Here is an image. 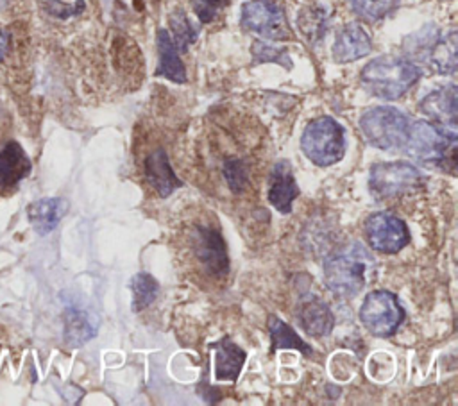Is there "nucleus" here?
Masks as SVG:
<instances>
[{"label":"nucleus","mask_w":458,"mask_h":406,"mask_svg":"<svg viewBox=\"0 0 458 406\" xmlns=\"http://www.w3.org/2000/svg\"><path fill=\"white\" fill-rule=\"evenodd\" d=\"M411 157L424 165H435L454 172L456 166V134L440 129L424 120H411L406 143L403 147Z\"/></svg>","instance_id":"7ed1b4c3"},{"label":"nucleus","mask_w":458,"mask_h":406,"mask_svg":"<svg viewBox=\"0 0 458 406\" xmlns=\"http://www.w3.org/2000/svg\"><path fill=\"white\" fill-rule=\"evenodd\" d=\"M324 13L320 11H310L304 13L302 16H299V27L310 36V38H317V27H320L324 30Z\"/></svg>","instance_id":"c85d7f7f"},{"label":"nucleus","mask_w":458,"mask_h":406,"mask_svg":"<svg viewBox=\"0 0 458 406\" xmlns=\"http://www.w3.org/2000/svg\"><path fill=\"white\" fill-rule=\"evenodd\" d=\"M420 109L428 114L435 125L456 134V116H458V93L456 86L449 84L445 88L435 89L426 95L420 102Z\"/></svg>","instance_id":"9b49d317"},{"label":"nucleus","mask_w":458,"mask_h":406,"mask_svg":"<svg viewBox=\"0 0 458 406\" xmlns=\"http://www.w3.org/2000/svg\"><path fill=\"white\" fill-rule=\"evenodd\" d=\"M299 320H301L302 329L310 336H324V334L331 333V329L335 326V317H333L329 306L318 299H310L308 302L302 304Z\"/></svg>","instance_id":"6ab92c4d"},{"label":"nucleus","mask_w":458,"mask_h":406,"mask_svg":"<svg viewBox=\"0 0 458 406\" xmlns=\"http://www.w3.org/2000/svg\"><path fill=\"white\" fill-rule=\"evenodd\" d=\"M211 349L215 351V379L236 381L245 363V351L229 338H222L216 343H211Z\"/></svg>","instance_id":"dca6fc26"},{"label":"nucleus","mask_w":458,"mask_h":406,"mask_svg":"<svg viewBox=\"0 0 458 406\" xmlns=\"http://www.w3.org/2000/svg\"><path fill=\"white\" fill-rule=\"evenodd\" d=\"M4 2H5V0H0V5H2V4H4Z\"/></svg>","instance_id":"2f4dec72"},{"label":"nucleus","mask_w":458,"mask_h":406,"mask_svg":"<svg viewBox=\"0 0 458 406\" xmlns=\"http://www.w3.org/2000/svg\"><path fill=\"white\" fill-rule=\"evenodd\" d=\"M440 32L437 27L433 25H426L424 29H420L417 34L410 36L404 43V48L408 50L410 55H417V57H422L426 59L429 48L433 47V43L438 39Z\"/></svg>","instance_id":"393cba45"},{"label":"nucleus","mask_w":458,"mask_h":406,"mask_svg":"<svg viewBox=\"0 0 458 406\" xmlns=\"http://www.w3.org/2000/svg\"><path fill=\"white\" fill-rule=\"evenodd\" d=\"M157 52H159V64L156 70V75L166 77L168 80L174 82H186V70L182 61L179 59V50L175 43L172 41L168 30L159 29L157 30Z\"/></svg>","instance_id":"a211bd4d"},{"label":"nucleus","mask_w":458,"mask_h":406,"mask_svg":"<svg viewBox=\"0 0 458 406\" xmlns=\"http://www.w3.org/2000/svg\"><path fill=\"white\" fill-rule=\"evenodd\" d=\"M411 120L399 109L377 106L365 111L360 118V129L370 145L383 150L403 148L410 132Z\"/></svg>","instance_id":"20e7f679"},{"label":"nucleus","mask_w":458,"mask_h":406,"mask_svg":"<svg viewBox=\"0 0 458 406\" xmlns=\"http://www.w3.org/2000/svg\"><path fill=\"white\" fill-rule=\"evenodd\" d=\"M372 265V258L360 243H349L324 263L326 286L336 297L351 299L363 290Z\"/></svg>","instance_id":"f03ea898"},{"label":"nucleus","mask_w":458,"mask_h":406,"mask_svg":"<svg viewBox=\"0 0 458 406\" xmlns=\"http://www.w3.org/2000/svg\"><path fill=\"white\" fill-rule=\"evenodd\" d=\"M352 9L358 16L369 21H376L390 14L401 0H351Z\"/></svg>","instance_id":"b1692460"},{"label":"nucleus","mask_w":458,"mask_h":406,"mask_svg":"<svg viewBox=\"0 0 458 406\" xmlns=\"http://www.w3.org/2000/svg\"><path fill=\"white\" fill-rule=\"evenodd\" d=\"M193 250L200 265L206 268V272H209L215 277L227 274L229 256H227L225 241L216 229L208 225H199L193 236Z\"/></svg>","instance_id":"9d476101"},{"label":"nucleus","mask_w":458,"mask_h":406,"mask_svg":"<svg viewBox=\"0 0 458 406\" xmlns=\"http://www.w3.org/2000/svg\"><path fill=\"white\" fill-rule=\"evenodd\" d=\"M170 23H172V32H174V38L172 41L175 43L177 50L184 52L195 39H197V32L195 29L191 27L190 20L184 16L182 11H177L170 16Z\"/></svg>","instance_id":"a878e982"},{"label":"nucleus","mask_w":458,"mask_h":406,"mask_svg":"<svg viewBox=\"0 0 458 406\" xmlns=\"http://www.w3.org/2000/svg\"><path fill=\"white\" fill-rule=\"evenodd\" d=\"M131 290H132V308L134 311L145 309L148 304L154 302L157 297V281L145 272H140L132 277L131 281Z\"/></svg>","instance_id":"5701e85b"},{"label":"nucleus","mask_w":458,"mask_h":406,"mask_svg":"<svg viewBox=\"0 0 458 406\" xmlns=\"http://www.w3.org/2000/svg\"><path fill=\"white\" fill-rule=\"evenodd\" d=\"M30 172V161L23 148L11 141L0 150V191L14 188Z\"/></svg>","instance_id":"4468645a"},{"label":"nucleus","mask_w":458,"mask_h":406,"mask_svg":"<svg viewBox=\"0 0 458 406\" xmlns=\"http://www.w3.org/2000/svg\"><path fill=\"white\" fill-rule=\"evenodd\" d=\"M428 64L437 73H454L456 72V32L451 30L444 38L438 36V39L433 43L426 55Z\"/></svg>","instance_id":"412c9836"},{"label":"nucleus","mask_w":458,"mask_h":406,"mask_svg":"<svg viewBox=\"0 0 458 406\" xmlns=\"http://www.w3.org/2000/svg\"><path fill=\"white\" fill-rule=\"evenodd\" d=\"M252 55L258 63H263V61H274V63H279L286 68H292V61L288 59V52L283 50V48H277V47H272V45H267V43H261V41H256L252 45Z\"/></svg>","instance_id":"bb28decb"},{"label":"nucleus","mask_w":458,"mask_h":406,"mask_svg":"<svg viewBox=\"0 0 458 406\" xmlns=\"http://www.w3.org/2000/svg\"><path fill=\"white\" fill-rule=\"evenodd\" d=\"M225 179L229 181L233 191H236V184H240V190L243 188V184L247 182V172L243 170L242 161H229L225 165Z\"/></svg>","instance_id":"c756f323"},{"label":"nucleus","mask_w":458,"mask_h":406,"mask_svg":"<svg viewBox=\"0 0 458 406\" xmlns=\"http://www.w3.org/2000/svg\"><path fill=\"white\" fill-rule=\"evenodd\" d=\"M66 209H68L66 200L57 199V197H54V199L48 197V199H39V200L32 202L27 207V216L38 234H47L57 227V224L64 216Z\"/></svg>","instance_id":"f3484780"},{"label":"nucleus","mask_w":458,"mask_h":406,"mask_svg":"<svg viewBox=\"0 0 458 406\" xmlns=\"http://www.w3.org/2000/svg\"><path fill=\"white\" fill-rule=\"evenodd\" d=\"M227 4L229 0H191V7L202 23H209L211 20H215L218 11Z\"/></svg>","instance_id":"cd10ccee"},{"label":"nucleus","mask_w":458,"mask_h":406,"mask_svg":"<svg viewBox=\"0 0 458 406\" xmlns=\"http://www.w3.org/2000/svg\"><path fill=\"white\" fill-rule=\"evenodd\" d=\"M7 50H9V36H7V32L0 30V61L5 57Z\"/></svg>","instance_id":"7c9ffc66"},{"label":"nucleus","mask_w":458,"mask_h":406,"mask_svg":"<svg viewBox=\"0 0 458 406\" xmlns=\"http://www.w3.org/2000/svg\"><path fill=\"white\" fill-rule=\"evenodd\" d=\"M97 320L82 309H66L64 313V338L70 345L77 347L88 342L97 333Z\"/></svg>","instance_id":"aec40b11"},{"label":"nucleus","mask_w":458,"mask_h":406,"mask_svg":"<svg viewBox=\"0 0 458 406\" xmlns=\"http://www.w3.org/2000/svg\"><path fill=\"white\" fill-rule=\"evenodd\" d=\"M419 182H422V173L406 161H385L370 166L369 188L377 200L399 197Z\"/></svg>","instance_id":"0eeeda50"},{"label":"nucleus","mask_w":458,"mask_h":406,"mask_svg":"<svg viewBox=\"0 0 458 406\" xmlns=\"http://www.w3.org/2000/svg\"><path fill=\"white\" fill-rule=\"evenodd\" d=\"M299 195L290 163L281 159L274 165L268 177V202L283 215L292 211V204Z\"/></svg>","instance_id":"f8f14e48"},{"label":"nucleus","mask_w":458,"mask_h":406,"mask_svg":"<svg viewBox=\"0 0 458 406\" xmlns=\"http://www.w3.org/2000/svg\"><path fill=\"white\" fill-rule=\"evenodd\" d=\"M420 77V68L404 57L383 55L372 59L361 70V84L379 98L395 100L403 97Z\"/></svg>","instance_id":"f257e3e1"},{"label":"nucleus","mask_w":458,"mask_h":406,"mask_svg":"<svg viewBox=\"0 0 458 406\" xmlns=\"http://www.w3.org/2000/svg\"><path fill=\"white\" fill-rule=\"evenodd\" d=\"M372 50L370 36L358 23H347L342 27L335 38L333 57L338 63H351Z\"/></svg>","instance_id":"ddd939ff"},{"label":"nucleus","mask_w":458,"mask_h":406,"mask_svg":"<svg viewBox=\"0 0 458 406\" xmlns=\"http://www.w3.org/2000/svg\"><path fill=\"white\" fill-rule=\"evenodd\" d=\"M301 148L306 157L318 166L338 163L345 152V134L342 125L331 116L311 120L302 132Z\"/></svg>","instance_id":"39448f33"},{"label":"nucleus","mask_w":458,"mask_h":406,"mask_svg":"<svg viewBox=\"0 0 458 406\" xmlns=\"http://www.w3.org/2000/svg\"><path fill=\"white\" fill-rule=\"evenodd\" d=\"M360 320L374 336H392L404 320V309L392 292L374 290L360 308Z\"/></svg>","instance_id":"423d86ee"},{"label":"nucleus","mask_w":458,"mask_h":406,"mask_svg":"<svg viewBox=\"0 0 458 406\" xmlns=\"http://www.w3.org/2000/svg\"><path fill=\"white\" fill-rule=\"evenodd\" d=\"M145 177H147V182L161 197H168L172 191H175L181 186V181L175 177V173L168 163V156L165 154L163 148H157L147 156Z\"/></svg>","instance_id":"2eb2a0df"},{"label":"nucleus","mask_w":458,"mask_h":406,"mask_svg":"<svg viewBox=\"0 0 458 406\" xmlns=\"http://www.w3.org/2000/svg\"><path fill=\"white\" fill-rule=\"evenodd\" d=\"M365 236L369 245L383 254H395L410 241L406 224L386 211L374 213L365 220Z\"/></svg>","instance_id":"1a4fd4ad"},{"label":"nucleus","mask_w":458,"mask_h":406,"mask_svg":"<svg viewBox=\"0 0 458 406\" xmlns=\"http://www.w3.org/2000/svg\"><path fill=\"white\" fill-rule=\"evenodd\" d=\"M268 329H270V338H272V349H297L306 356H313V349L301 340V336L281 318L277 317H268Z\"/></svg>","instance_id":"4be33fe9"},{"label":"nucleus","mask_w":458,"mask_h":406,"mask_svg":"<svg viewBox=\"0 0 458 406\" xmlns=\"http://www.w3.org/2000/svg\"><path fill=\"white\" fill-rule=\"evenodd\" d=\"M242 25L268 39L290 38L286 16L279 5L270 0H250L242 7Z\"/></svg>","instance_id":"6e6552de"}]
</instances>
